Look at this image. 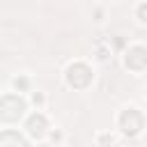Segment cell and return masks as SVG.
<instances>
[{
    "mask_svg": "<svg viewBox=\"0 0 147 147\" xmlns=\"http://www.w3.org/2000/svg\"><path fill=\"white\" fill-rule=\"evenodd\" d=\"M138 16L142 23H147V5H138Z\"/></svg>",
    "mask_w": 147,
    "mask_h": 147,
    "instance_id": "obj_1",
    "label": "cell"
},
{
    "mask_svg": "<svg viewBox=\"0 0 147 147\" xmlns=\"http://www.w3.org/2000/svg\"><path fill=\"white\" fill-rule=\"evenodd\" d=\"M32 101H34L37 106H44V101H46V96H44L41 92H34V94H32Z\"/></svg>",
    "mask_w": 147,
    "mask_h": 147,
    "instance_id": "obj_2",
    "label": "cell"
},
{
    "mask_svg": "<svg viewBox=\"0 0 147 147\" xmlns=\"http://www.w3.org/2000/svg\"><path fill=\"white\" fill-rule=\"evenodd\" d=\"M51 140H53V142H55V140H62V133H60V131H53V133H51Z\"/></svg>",
    "mask_w": 147,
    "mask_h": 147,
    "instance_id": "obj_3",
    "label": "cell"
}]
</instances>
